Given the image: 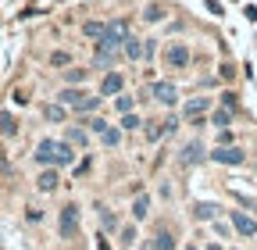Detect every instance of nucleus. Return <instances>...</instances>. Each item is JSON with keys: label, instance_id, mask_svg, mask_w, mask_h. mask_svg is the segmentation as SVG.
Instances as JSON below:
<instances>
[{"label": "nucleus", "instance_id": "nucleus-1", "mask_svg": "<svg viewBox=\"0 0 257 250\" xmlns=\"http://www.w3.org/2000/svg\"><path fill=\"white\" fill-rule=\"evenodd\" d=\"M57 100L68 107L72 114H96V107H100V93H86L82 86H64L61 93H57Z\"/></svg>", "mask_w": 257, "mask_h": 250}, {"label": "nucleus", "instance_id": "nucleus-2", "mask_svg": "<svg viewBox=\"0 0 257 250\" xmlns=\"http://www.w3.org/2000/svg\"><path fill=\"white\" fill-rule=\"evenodd\" d=\"M211 161L236 168V165H246V150H243V147H232V143H218V147L211 150Z\"/></svg>", "mask_w": 257, "mask_h": 250}, {"label": "nucleus", "instance_id": "nucleus-3", "mask_svg": "<svg viewBox=\"0 0 257 250\" xmlns=\"http://www.w3.org/2000/svg\"><path fill=\"white\" fill-rule=\"evenodd\" d=\"M57 232H61V239H75V232H79V207H75V204H64V207H61V214H57Z\"/></svg>", "mask_w": 257, "mask_h": 250}, {"label": "nucleus", "instance_id": "nucleus-4", "mask_svg": "<svg viewBox=\"0 0 257 250\" xmlns=\"http://www.w3.org/2000/svg\"><path fill=\"white\" fill-rule=\"evenodd\" d=\"M125 40H133V29H128V22L125 18H114V22H107V33H104V40H96V43H111V47H125Z\"/></svg>", "mask_w": 257, "mask_h": 250}, {"label": "nucleus", "instance_id": "nucleus-5", "mask_svg": "<svg viewBox=\"0 0 257 250\" xmlns=\"http://www.w3.org/2000/svg\"><path fill=\"white\" fill-rule=\"evenodd\" d=\"M150 100H157L161 107H175V104H179V89H175V82L157 79V82L150 86Z\"/></svg>", "mask_w": 257, "mask_h": 250}, {"label": "nucleus", "instance_id": "nucleus-6", "mask_svg": "<svg viewBox=\"0 0 257 250\" xmlns=\"http://www.w3.org/2000/svg\"><path fill=\"white\" fill-rule=\"evenodd\" d=\"M204 158H211V154H204V143H200V140H186L182 150H179V161L189 165V168H197Z\"/></svg>", "mask_w": 257, "mask_h": 250}, {"label": "nucleus", "instance_id": "nucleus-7", "mask_svg": "<svg viewBox=\"0 0 257 250\" xmlns=\"http://www.w3.org/2000/svg\"><path fill=\"white\" fill-rule=\"evenodd\" d=\"M32 161H36L40 168H54V161H57V140H40L36 150H32Z\"/></svg>", "mask_w": 257, "mask_h": 250}, {"label": "nucleus", "instance_id": "nucleus-8", "mask_svg": "<svg viewBox=\"0 0 257 250\" xmlns=\"http://www.w3.org/2000/svg\"><path fill=\"white\" fill-rule=\"evenodd\" d=\"M189 61H193V54H189L186 43H172V47H165V65H168V68H189Z\"/></svg>", "mask_w": 257, "mask_h": 250}, {"label": "nucleus", "instance_id": "nucleus-9", "mask_svg": "<svg viewBox=\"0 0 257 250\" xmlns=\"http://www.w3.org/2000/svg\"><path fill=\"white\" fill-rule=\"evenodd\" d=\"M229 218H232V229H236L243 239H253V236H257V218H250L246 211H232Z\"/></svg>", "mask_w": 257, "mask_h": 250}, {"label": "nucleus", "instance_id": "nucleus-10", "mask_svg": "<svg viewBox=\"0 0 257 250\" xmlns=\"http://www.w3.org/2000/svg\"><path fill=\"white\" fill-rule=\"evenodd\" d=\"M121 93H125L121 72H104V79H100V97H121Z\"/></svg>", "mask_w": 257, "mask_h": 250}, {"label": "nucleus", "instance_id": "nucleus-11", "mask_svg": "<svg viewBox=\"0 0 257 250\" xmlns=\"http://www.w3.org/2000/svg\"><path fill=\"white\" fill-rule=\"evenodd\" d=\"M207 111H211V97H189V100H186V107H182L186 121H193V118H204Z\"/></svg>", "mask_w": 257, "mask_h": 250}, {"label": "nucleus", "instance_id": "nucleus-12", "mask_svg": "<svg viewBox=\"0 0 257 250\" xmlns=\"http://www.w3.org/2000/svg\"><path fill=\"white\" fill-rule=\"evenodd\" d=\"M218 214H221V207H218L214 200H200V204H193V218H197V222H218Z\"/></svg>", "mask_w": 257, "mask_h": 250}, {"label": "nucleus", "instance_id": "nucleus-13", "mask_svg": "<svg viewBox=\"0 0 257 250\" xmlns=\"http://www.w3.org/2000/svg\"><path fill=\"white\" fill-rule=\"evenodd\" d=\"M61 186V175H57V168H43L40 175H36V190L40 193H54Z\"/></svg>", "mask_w": 257, "mask_h": 250}, {"label": "nucleus", "instance_id": "nucleus-14", "mask_svg": "<svg viewBox=\"0 0 257 250\" xmlns=\"http://www.w3.org/2000/svg\"><path fill=\"white\" fill-rule=\"evenodd\" d=\"M68 165H75V147H72L68 140H61V143H57V161H54V168H68Z\"/></svg>", "mask_w": 257, "mask_h": 250}, {"label": "nucleus", "instance_id": "nucleus-15", "mask_svg": "<svg viewBox=\"0 0 257 250\" xmlns=\"http://www.w3.org/2000/svg\"><path fill=\"white\" fill-rule=\"evenodd\" d=\"M96 218H100V232H104V236L118 229V214H114L111 207H104V204H100V207H96Z\"/></svg>", "mask_w": 257, "mask_h": 250}, {"label": "nucleus", "instance_id": "nucleus-16", "mask_svg": "<svg viewBox=\"0 0 257 250\" xmlns=\"http://www.w3.org/2000/svg\"><path fill=\"white\" fill-rule=\"evenodd\" d=\"M40 111H43V118H47V121H64V118H68V114H72V111H68V107H64L61 100H54V104H43Z\"/></svg>", "mask_w": 257, "mask_h": 250}, {"label": "nucleus", "instance_id": "nucleus-17", "mask_svg": "<svg viewBox=\"0 0 257 250\" xmlns=\"http://www.w3.org/2000/svg\"><path fill=\"white\" fill-rule=\"evenodd\" d=\"M147 214H150V197L147 193H136V200H133V222H143Z\"/></svg>", "mask_w": 257, "mask_h": 250}, {"label": "nucleus", "instance_id": "nucleus-18", "mask_svg": "<svg viewBox=\"0 0 257 250\" xmlns=\"http://www.w3.org/2000/svg\"><path fill=\"white\" fill-rule=\"evenodd\" d=\"M154 246L157 250H175V232L172 229H157L154 232Z\"/></svg>", "mask_w": 257, "mask_h": 250}, {"label": "nucleus", "instance_id": "nucleus-19", "mask_svg": "<svg viewBox=\"0 0 257 250\" xmlns=\"http://www.w3.org/2000/svg\"><path fill=\"white\" fill-rule=\"evenodd\" d=\"M104 33H107V22H82V36H89V40H104Z\"/></svg>", "mask_w": 257, "mask_h": 250}, {"label": "nucleus", "instance_id": "nucleus-20", "mask_svg": "<svg viewBox=\"0 0 257 250\" xmlns=\"http://www.w3.org/2000/svg\"><path fill=\"white\" fill-rule=\"evenodd\" d=\"M0 136H4V140L18 136V121H15V114H11V111H4V114H0Z\"/></svg>", "mask_w": 257, "mask_h": 250}, {"label": "nucleus", "instance_id": "nucleus-21", "mask_svg": "<svg viewBox=\"0 0 257 250\" xmlns=\"http://www.w3.org/2000/svg\"><path fill=\"white\" fill-rule=\"evenodd\" d=\"M89 136H93L89 129H75V125H68V133H64V140H68L72 147H86V143H89Z\"/></svg>", "mask_w": 257, "mask_h": 250}, {"label": "nucleus", "instance_id": "nucleus-22", "mask_svg": "<svg viewBox=\"0 0 257 250\" xmlns=\"http://www.w3.org/2000/svg\"><path fill=\"white\" fill-rule=\"evenodd\" d=\"M121 133H125L121 125H107V129L100 133V143H104V147H118V143H121Z\"/></svg>", "mask_w": 257, "mask_h": 250}, {"label": "nucleus", "instance_id": "nucleus-23", "mask_svg": "<svg viewBox=\"0 0 257 250\" xmlns=\"http://www.w3.org/2000/svg\"><path fill=\"white\" fill-rule=\"evenodd\" d=\"M211 125H218V129H229V125H232V111L214 107V111H211Z\"/></svg>", "mask_w": 257, "mask_h": 250}, {"label": "nucleus", "instance_id": "nucleus-24", "mask_svg": "<svg viewBox=\"0 0 257 250\" xmlns=\"http://www.w3.org/2000/svg\"><path fill=\"white\" fill-rule=\"evenodd\" d=\"M121 54H125L128 61H140V57H143V43H140L136 36H133V40H125V47H121Z\"/></svg>", "mask_w": 257, "mask_h": 250}, {"label": "nucleus", "instance_id": "nucleus-25", "mask_svg": "<svg viewBox=\"0 0 257 250\" xmlns=\"http://www.w3.org/2000/svg\"><path fill=\"white\" fill-rule=\"evenodd\" d=\"M168 136V129H165V121H147V140L150 143H157V140H165Z\"/></svg>", "mask_w": 257, "mask_h": 250}, {"label": "nucleus", "instance_id": "nucleus-26", "mask_svg": "<svg viewBox=\"0 0 257 250\" xmlns=\"http://www.w3.org/2000/svg\"><path fill=\"white\" fill-rule=\"evenodd\" d=\"M114 107H118L121 114H133V111H136V97H128V93H121V97H114Z\"/></svg>", "mask_w": 257, "mask_h": 250}, {"label": "nucleus", "instance_id": "nucleus-27", "mask_svg": "<svg viewBox=\"0 0 257 250\" xmlns=\"http://www.w3.org/2000/svg\"><path fill=\"white\" fill-rule=\"evenodd\" d=\"M140 125H147V121H143V118H140L136 111H133V114H121V129H125V133H133V129H140Z\"/></svg>", "mask_w": 257, "mask_h": 250}, {"label": "nucleus", "instance_id": "nucleus-28", "mask_svg": "<svg viewBox=\"0 0 257 250\" xmlns=\"http://www.w3.org/2000/svg\"><path fill=\"white\" fill-rule=\"evenodd\" d=\"M50 65H54V68H68V65H72V54L54 50V54H50Z\"/></svg>", "mask_w": 257, "mask_h": 250}, {"label": "nucleus", "instance_id": "nucleus-29", "mask_svg": "<svg viewBox=\"0 0 257 250\" xmlns=\"http://www.w3.org/2000/svg\"><path fill=\"white\" fill-rule=\"evenodd\" d=\"M64 79H68V86H79L86 82V68H64Z\"/></svg>", "mask_w": 257, "mask_h": 250}, {"label": "nucleus", "instance_id": "nucleus-30", "mask_svg": "<svg viewBox=\"0 0 257 250\" xmlns=\"http://www.w3.org/2000/svg\"><path fill=\"white\" fill-rule=\"evenodd\" d=\"M133 239H136V225H125L118 232V246H133Z\"/></svg>", "mask_w": 257, "mask_h": 250}, {"label": "nucleus", "instance_id": "nucleus-31", "mask_svg": "<svg viewBox=\"0 0 257 250\" xmlns=\"http://www.w3.org/2000/svg\"><path fill=\"white\" fill-rule=\"evenodd\" d=\"M143 18H147V22H161V18H165V8H161V4H147Z\"/></svg>", "mask_w": 257, "mask_h": 250}, {"label": "nucleus", "instance_id": "nucleus-32", "mask_svg": "<svg viewBox=\"0 0 257 250\" xmlns=\"http://www.w3.org/2000/svg\"><path fill=\"white\" fill-rule=\"evenodd\" d=\"M86 129H89L93 136H100V133L107 129V121H104V118H89V121H86Z\"/></svg>", "mask_w": 257, "mask_h": 250}, {"label": "nucleus", "instance_id": "nucleus-33", "mask_svg": "<svg viewBox=\"0 0 257 250\" xmlns=\"http://www.w3.org/2000/svg\"><path fill=\"white\" fill-rule=\"evenodd\" d=\"M221 107H225V111H236V93H232V89L221 93Z\"/></svg>", "mask_w": 257, "mask_h": 250}, {"label": "nucleus", "instance_id": "nucleus-34", "mask_svg": "<svg viewBox=\"0 0 257 250\" xmlns=\"http://www.w3.org/2000/svg\"><path fill=\"white\" fill-rule=\"evenodd\" d=\"M214 232H218V236H229V232H232V225H225V222H214Z\"/></svg>", "mask_w": 257, "mask_h": 250}, {"label": "nucleus", "instance_id": "nucleus-35", "mask_svg": "<svg viewBox=\"0 0 257 250\" xmlns=\"http://www.w3.org/2000/svg\"><path fill=\"white\" fill-rule=\"evenodd\" d=\"M0 172H4V175L11 172V165H8V158H4V150H0Z\"/></svg>", "mask_w": 257, "mask_h": 250}, {"label": "nucleus", "instance_id": "nucleus-36", "mask_svg": "<svg viewBox=\"0 0 257 250\" xmlns=\"http://www.w3.org/2000/svg\"><path fill=\"white\" fill-rule=\"evenodd\" d=\"M140 250H157V246H154V236H150V239H143V243H140Z\"/></svg>", "mask_w": 257, "mask_h": 250}, {"label": "nucleus", "instance_id": "nucleus-37", "mask_svg": "<svg viewBox=\"0 0 257 250\" xmlns=\"http://www.w3.org/2000/svg\"><path fill=\"white\" fill-rule=\"evenodd\" d=\"M207 250H221V243H211V246H207Z\"/></svg>", "mask_w": 257, "mask_h": 250}, {"label": "nucleus", "instance_id": "nucleus-38", "mask_svg": "<svg viewBox=\"0 0 257 250\" xmlns=\"http://www.w3.org/2000/svg\"><path fill=\"white\" fill-rule=\"evenodd\" d=\"M186 250H197V246H193V243H189V246H186Z\"/></svg>", "mask_w": 257, "mask_h": 250}]
</instances>
